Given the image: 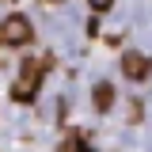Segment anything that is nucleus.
<instances>
[{"label": "nucleus", "mask_w": 152, "mask_h": 152, "mask_svg": "<svg viewBox=\"0 0 152 152\" xmlns=\"http://www.w3.org/2000/svg\"><path fill=\"white\" fill-rule=\"evenodd\" d=\"M46 69H50V57H27V61H23V69H19V76L12 80V99L31 103L34 91H38V80H42Z\"/></svg>", "instance_id": "obj_1"}, {"label": "nucleus", "mask_w": 152, "mask_h": 152, "mask_svg": "<svg viewBox=\"0 0 152 152\" xmlns=\"http://www.w3.org/2000/svg\"><path fill=\"white\" fill-rule=\"evenodd\" d=\"M31 38H34V31H31L27 15H8L0 23V42H8V46H27Z\"/></svg>", "instance_id": "obj_2"}, {"label": "nucleus", "mask_w": 152, "mask_h": 152, "mask_svg": "<svg viewBox=\"0 0 152 152\" xmlns=\"http://www.w3.org/2000/svg\"><path fill=\"white\" fill-rule=\"evenodd\" d=\"M148 69H152V61L145 53H126V57H122V72L129 76V80H145Z\"/></svg>", "instance_id": "obj_3"}, {"label": "nucleus", "mask_w": 152, "mask_h": 152, "mask_svg": "<svg viewBox=\"0 0 152 152\" xmlns=\"http://www.w3.org/2000/svg\"><path fill=\"white\" fill-rule=\"evenodd\" d=\"M91 103H95V110H107V107L114 103V88L110 84H95L91 88Z\"/></svg>", "instance_id": "obj_4"}, {"label": "nucleus", "mask_w": 152, "mask_h": 152, "mask_svg": "<svg viewBox=\"0 0 152 152\" xmlns=\"http://www.w3.org/2000/svg\"><path fill=\"white\" fill-rule=\"evenodd\" d=\"M88 4H91L95 12H110V4H114V0H88Z\"/></svg>", "instance_id": "obj_5"}]
</instances>
